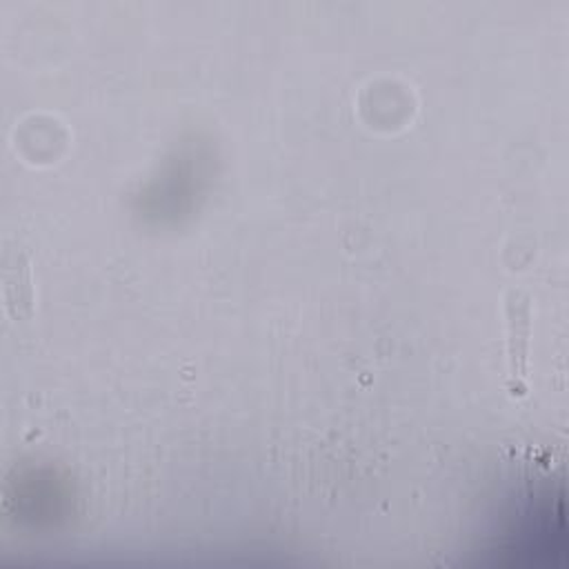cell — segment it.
<instances>
[{
  "instance_id": "cell-1",
  "label": "cell",
  "mask_w": 569,
  "mask_h": 569,
  "mask_svg": "<svg viewBox=\"0 0 569 569\" xmlns=\"http://www.w3.org/2000/svg\"><path fill=\"white\" fill-rule=\"evenodd\" d=\"M0 278H2L4 309L11 322L16 327L29 325L33 320V305H36L33 273H31L29 251L18 240L7 242L2 249Z\"/></svg>"
},
{
  "instance_id": "cell-2",
  "label": "cell",
  "mask_w": 569,
  "mask_h": 569,
  "mask_svg": "<svg viewBox=\"0 0 569 569\" xmlns=\"http://www.w3.org/2000/svg\"><path fill=\"white\" fill-rule=\"evenodd\" d=\"M507 313V367H509V393H527V360L531 336V298L520 289H511L505 302Z\"/></svg>"
}]
</instances>
